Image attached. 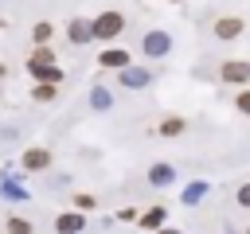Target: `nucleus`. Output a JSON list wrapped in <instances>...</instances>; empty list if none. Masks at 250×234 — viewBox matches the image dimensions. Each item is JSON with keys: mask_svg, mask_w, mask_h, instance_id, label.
Wrapping results in <instances>:
<instances>
[{"mask_svg": "<svg viewBox=\"0 0 250 234\" xmlns=\"http://www.w3.org/2000/svg\"><path fill=\"white\" fill-rule=\"evenodd\" d=\"M0 195H4V199H12V203H20V199H31V195H27V191H23L16 179H0Z\"/></svg>", "mask_w": 250, "mask_h": 234, "instance_id": "nucleus-12", "label": "nucleus"}, {"mask_svg": "<svg viewBox=\"0 0 250 234\" xmlns=\"http://www.w3.org/2000/svg\"><path fill=\"white\" fill-rule=\"evenodd\" d=\"M246 234H250V230H246Z\"/></svg>", "mask_w": 250, "mask_h": 234, "instance_id": "nucleus-26", "label": "nucleus"}, {"mask_svg": "<svg viewBox=\"0 0 250 234\" xmlns=\"http://www.w3.org/2000/svg\"><path fill=\"white\" fill-rule=\"evenodd\" d=\"M238 203H242V207H250V183H242V187H238Z\"/></svg>", "mask_w": 250, "mask_h": 234, "instance_id": "nucleus-23", "label": "nucleus"}, {"mask_svg": "<svg viewBox=\"0 0 250 234\" xmlns=\"http://www.w3.org/2000/svg\"><path fill=\"white\" fill-rule=\"evenodd\" d=\"M203 195H207V183H203V179H195V183L184 187V203H199Z\"/></svg>", "mask_w": 250, "mask_h": 234, "instance_id": "nucleus-14", "label": "nucleus"}, {"mask_svg": "<svg viewBox=\"0 0 250 234\" xmlns=\"http://www.w3.org/2000/svg\"><path fill=\"white\" fill-rule=\"evenodd\" d=\"M82 226H86V222H82V214H78V211H70V214H59V218H55V230H59V234H78Z\"/></svg>", "mask_w": 250, "mask_h": 234, "instance_id": "nucleus-10", "label": "nucleus"}, {"mask_svg": "<svg viewBox=\"0 0 250 234\" xmlns=\"http://www.w3.org/2000/svg\"><path fill=\"white\" fill-rule=\"evenodd\" d=\"M184 133V117H164L160 121V136H180Z\"/></svg>", "mask_w": 250, "mask_h": 234, "instance_id": "nucleus-13", "label": "nucleus"}, {"mask_svg": "<svg viewBox=\"0 0 250 234\" xmlns=\"http://www.w3.org/2000/svg\"><path fill=\"white\" fill-rule=\"evenodd\" d=\"M27 70H31V78H39V82H62V70H55V62H27Z\"/></svg>", "mask_w": 250, "mask_h": 234, "instance_id": "nucleus-9", "label": "nucleus"}, {"mask_svg": "<svg viewBox=\"0 0 250 234\" xmlns=\"http://www.w3.org/2000/svg\"><path fill=\"white\" fill-rule=\"evenodd\" d=\"M74 207H78V211H90V207H94V195H74Z\"/></svg>", "mask_w": 250, "mask_h": 234, "instance_id": "nucleus-22", "label": "nucleus"}, {"mask_svg": "<svg viewBox=\"0 0 250 234\" xmlns=\"http://www.w3.org/2000/svg\"><path fill=\"white\" fill-rule=\"evenodd\" d=\"M121 31H125V16H121V12H113V8H109V12H102V16L94 20V35H98V39H117Z\"/></svg>", "mask_w": 250, "mask_h": 234, "instance_id": "nucleus-1", "label": "nucleus"}, {"mask_svg": "<svg viewBox=\"0 0 250 234\" xmlns=\"http://www.w3.org/2000/svg\"><path fill=\"white\" fill-rule=\"evenodd\" d=\"M27 62H55V51H51L47 43H35V51H31Z\"/></svg>", "mask_w": 250, "mask_h": 234, "instance_id": "nucleus-16", "label": "nucleus"}, {"mask_svg": "<svg viewBox=\"0 0 250 234\" xmlns=\"http://www.w3.org/2000/svg\"><path fill=\"white\" fill-rule=\"evenodd\" d=\"M117 82H121L125 90H145V86L152 82V70H145V66H125V70H117Z\"/></svg>", "mask_w": 250, "mask_h": 234, "instance_id": "nucleus-3", "label": "nucleus"}, {"mask_svg": "<svg viewBox=\"0 0 250 234\" xmlns=\"http://www.w3.org/2000/svg\"><path fill=\"white\" fill-rule=\"evenodd\" d=\"M168 47H172L168 31H148V35H145V55L160 58V55H168Z\"/></svg>", "mask_w": 250, "mask_h": 234, "instance_id": "nucleus-6", "label": "nucleus"}, {"mask_svg": "<svg viewBox=\"0 0 250 234\" xmlns=\"http://www.w3.org/2000/svg\"><path fill=\"white\" fill-rule=\"evenodd\" d=\"M0 78H4V62H0Z\"/></svg>", "mask_w": 250, "mask_h": 234, "instance_id": "nucleus-25", "label": "nucleus"}, {"mask_svg": "<svg viewBox=\"0 0 250 234\" xmlns=\"http://www.w3.org/2000/svg\"><path fill=\"white\" fill-rule=\"evenodd\" d=\"M55 98V82H39L35 86V101H51Z\"/></svg>", "mask_w": 250, "mask_h": 234, "instance_id": "nucleus-19", "label": "nucleus"}, {"mask_svg": "<svg viewBox=\"0 0 250 234\" xmlns=\"http://www.w3.org/2000/svg\"><path fill=\"white\" fill-rule=\"evenodd\" d=\"M66 39H70L74 47H82V43L98 39V35H94V20H70V27H66Z\"/></svg>", "mask_w": 250, "mask_h": 234, "instance_id": "nucleus-4", "label": "nucleus"}, {"mask_svg": "<svg viewBox=\"0 0 250 234\" xmlns=\"http://www.w3.org/2000/svg\"><path fill=\"white\" fill-rule=\"evenodd\" d=\"M234 105H238V113H250V90H242V94L234 98Z\"/></svg>", "mask_w": 250, "mask_h": 234, "instance_id": "nucleus-21", "label": "nucleus"}, {"mask_svg": "<svg viewBox=\"0 0 250 234\" xmlns=\"http://www.w3.org/2000/svg\"><path fill=\"white\" fill-rule=\"evenodd\" d=\"M20 164H23V172H43V168L51 164V152H47V148H27Z\"/></svg>", "mask_w": 250, "mask_h": 234, "instance_id": "nucleus-7", "label": "nucleus"}, {"mask_svg": "<svg viewBox=\"0 0 250 234\" xmlns=\"http://www.w3.org/2000/svg\"><path fill=\"white\" fill-rule=\"evenodd\" d=\"M152 234H180L176 226H164V230H152Z\"/></svg>", "mask_w": 250, "mask_h": 234, "instance_id": "nucleus-24", "label": "nucleus"}, {"mask_svg": "<svg viewBox=\"0 0 250 234\" xmlns=\"http://www.w3.org/2000/svg\"><path fill=\"white\" fill-rule=\"evenodd\" d=\"M8 234H31V222L20 218V214H12V218H8Z\"/></svg>", "mask_w": 250, "mask_h": 234, "instance_id": "nucleus-18", "label": "nucleus"}, {"mask_svg": "<svg viewBox=\"0 0 250 234\" xmlns=\"http://www.w3.org/2000/svg\"><path fill=\"white\" fill-rule=\"evenodd\" d=\"M90 101H94V109H109V90L94 86V90H90Z\"/></svg>", "mask_w": 250, "mask_h": 234, "instance_id": "nucleus-17", "label": "nucleus"}, {"mask_svg": "<svg viewBox=\"0 0 250 234\" xmlns=\"http://www.w3.org/2000/svg\"><path fill=\"white\" fill-rule=\"evenodd\" d=\"M105 70H125L129 66V51H121V47H109V51H102V58H98Z\"/></svg>", "mask_w": 250, "mask_h": 234, "instance_id": "nucleus-8", "label": "nucleus"}, {"mask_svg": "<svg viewBox=\"0 0 250 234\" xmlns=\"http://www.w3.org/2000/svg\"><path fill=\"white\" fill-rule=\"evenodd\" d=\"M160 222H164V207H152V211L141 214V226H148V230H156Z\"/></svg>", "mask_w": 250, "mask_h": 234, "instance_id": "nucleus-15", "label": "nucleus"}, {"mask_svg": "<svg viewBox=\"0 0 250 234\" xmlns=\"http://www.w3.org/2000/svg\"><path fill=\"white\" fill-rule=\"evenodd\" d=\"M51 31H55L51 23H35V31H31V35H35V43H47V39H51Z\"/></svg>", "mask_w": 250, "mask_h": 234, "instance_id": "nucleus-20", "label": "nucleus"}, {"mask_svg": "<svg viewBox=\"0 0 250 234\" xmlns=\"http://www.w3.org/2000/svg\"><path fill=\"white\" fill-rule=\"evenodd\" d=\"M172 179H176L172 164H152V168H148V183H152V187H164V183H172Z\"/></svg>", "mask_w": 250, "mask_h": 234, "instance_id": "nucleus-11", "label": "nucleus"}, {"mask_svg": "<svg viewBox=\"0 0 250 234\" xmlns=\"http://www.w3.org/2000/svg\"><path fill=\"white\" fill-rule=\"evenodd\" d=\"M219 78L223 82H234V86H246L250 82V62L246 58H230V62L219 66Z\"/></svg>", "mask_w": 250, "mask_h": 234, "instance_id": "nucleus-2", "label": "nucleus"}, {"mask_svg": "<svg viewBox=\"0 0 250 234\" xmlns=\"http://www.w3.org/2000/svg\"><path fill=\"white\" fill-rule=\"evenodd\" d=\"M238 35H242V20H238V16H223V20H215V39L230 43V39H238Z\"/></svg>", "mask_w": 250, "mask_h": 234, "instance_id": "nucleus-5", "label": "nucleus"}]
</instances>
